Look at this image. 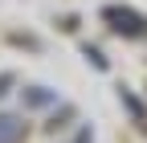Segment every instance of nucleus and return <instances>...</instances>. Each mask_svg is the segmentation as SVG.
<instances>
[{
	"label": "nucleus",
	"instance_id": "nucleus-1",
	"mask_svg": "<svg viewBox=\"0 0 147 143\" xmlns=\"http://www.w3.org/2000/svg\"><path fill=\"white\" fill-rule=\"evenodd\" d=\"M102 16L110 21V29H115V33H127V37H147V21H143L139 12H131V8H106Z\"/></svg>",
	"mask_w": 147,
	"mask_h": 143
},
{
	"label": "nucleus",
	"instance_id": "nucleus-4",
	"mask_svg": "<svg viewBox=\"0 0 147 143\" xmlns=\"http://www.w3.org/2000/svg\"><path fill=\"white\" fill-rule=\"evenodd\" d=\"M4 86H12V78H8V74H0V94H4Z\"/></svg>",
	"mask_w": 147,
	"mask_h": 143
},
{
	"label": "nucleus",
	"instance_id": "nucleus-3",
	"mask_svg": "<svg viewBox=\"0 0 147 143\" xmlns=\"http://www.w3.org/2000/svg\"><path fill=\"white\" fill-rule=\"evenodd\" d=\"M21 94H25V106H49L53 102V90H45V86H29Z\"/></svg>",
	"mask_w": 147,
	"mask_h": 143
},
{
	"label": "nucleus",
	"instance_id": "nucleus-2",
	"mask_svg": "<svg viewBox=\"0 0 147 143\" xmlns=\"http://www.w3.org/2000/svg\"><path fill=\"white\" fill-rule=\"evenodd\" d=\"M25 135V123L12 119V115H0V143H16Z\"/></svg>",
	"mask_w": 147,
	"mask_h": 143
}]
</instances>
